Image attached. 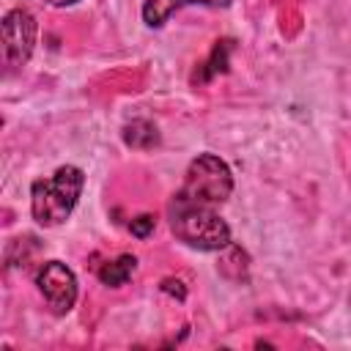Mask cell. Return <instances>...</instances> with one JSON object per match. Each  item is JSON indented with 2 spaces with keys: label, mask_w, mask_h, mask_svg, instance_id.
<instances>
[{
  "label": "cell",
  "mask_w": 351,
  "mask_h": 351,
  "mask_svg": "<svg viewBox=\"0 0 351 351\" xmlns=\"http://www.w3.org/2000/svg\"><path fill=\"white\" fill-rule=\"evenodd\" d=\"M49 5H71V3H77V0H47Z\"/></svg>",
  "instance_id": "11"
},
{
  "label": "cell",
  "mask_w": 351,
  "mask_h": 351,
  "mask_svg": "<svg viewBox=\"0 0 351 351\" xmlns=\"http://www.w3.org/2000/svg\"><path fill=\"white\" fill-rule=\"evenodd\" d=\"M123 140L132 148H154L159 143V132H156V126L151 121L137 118V121H132V123L123 126Z\"/></svg>",
  "instance_id": "8"
},
{
  "label": "cell",
  "mask_w": 351,
  "mask_h": 351,
  "mask_svg": "<svg viewBox=\"0 0 351 351\" xmlns=\"http://www.w3.org/2000/svg\"><path fill=\"white\" fill-rule=\"evenodd\" d=\"M85 173L74 165L58 167L49 178H38L30 186V211L33 219L44 228H55L66 222L82 195Z\"/></svg>",
  "instance_id": "2"
},
{
  "label": "cell",
  "mask_w": 351,
  "mask_h": 351,
  "mask_svg": "<svg viewBox=\"0 0 351 351\" xmlns=\"http://www.w3.org/2000/svg\"><path fill=\"white\" fill-rule=\"evenodd\" d=\"M134 269H137V258L134 255H118L115 261H107V263L99 266V280L104 285H110V288H121V285H126L132 280Z\"/></svg>",
  "instance_id": "7"
},
{
  "label": "cell",
  "mask_w": 351,
  "mask_h": 351,
  "mask_svg": "<svg viewBox=\"0 0 351 351\" xmlns=\"http://www.w3.org/2000/svg\"><path fill=\"white\" fill-rule=\"evenodd\" d=\"M36 285L49 310L58 315H66L77 302V277L60 261H47L36 274Z\"/></svg>",
  "instance_id": "5"
},
{
  "label": "cell",
  "mask_w": 351,
  "mask_h": 351,
  "mask_svg": "<svg viewBox=\"0 0 351 351\" xmlns=\"http://www.w3.org/2000/svg\"><path fill=\"white\" fill-rule=\"evenodd\" d=\"M3 60L8 69H19L30 60L33 47H36V16L27 8H14L3 16Z\"/></svg>",
  "instance_id": "4"
},
{
  "label": "cell",
  "mask_w": 351,
  "mask_h": 351,
  "mask_svg": "<svg viewBox=\"0 0 351 351\" xmlns=\"http://www.w3.org/2000/svg\"><path fill=\"white\" fill-rule=\"evenodd\" d=\"M230 44H233V41H228V38H222V41H217V44H214V49H211V58H208V63H203V66H208V71L203 74V80H208V77H214V74H219V71H225V69H228V55H230Z\"/></svg>",
  "instance_id": "9"
},
{
  "label": "cell",
  "mask_w": 351,
  "mask_h": 351,
  "mask_svg": "<svg viewBox=\"0 0 351 351\" xmlns=\"http://www.w3.org/2000/svg\"><path fill=\"white\" fill-rule=\"evenodd\" d=\"M167 217H170V230L186 247L214 252V250H225L230 244V228L214 211V206L197 203V200L186 197L184 192L173 195V200L167 206Z\"/></svg>",
  "instance_id": "1"
},
{
  "label": "cell",
  "mask_w": 351,
  "mask_h": 351,
  "mask_svg": "<svg viewBox=\"0 0 351 351\" xmlns=\"http://www.w3.org/2000/svg\"><path fill=\"white\" fill-rule=\"evenodd\" d=\"M181 192L197 203L219 206L233 192V173L217 154H197L186 167Z\"/></svg>",
  "instance_id": "3"
},
{
  "label": "cell",
  "mask_w": 351,
  "mask_h": 351,
  "mask_svg": "<svg viewBox=\"0 0 351 351\" xmlns=\"http://www.w3.org/2000/svg\"><path fill=\"white\" fill-rule=\"evenodd\" d=\"M184 5H208V8H228L230 0H145L143 3V19L148 27L165 25L178 8Z\"/></svg>",
  "instance_id": "6"
},
{
  "label": "cell",
  "mask_w": 351,
  "mask_h": 351,
  "mask_svg": "<svg viewBox=\"0 0 351 351\" xmlns=\"http://www.w3.org/2000/svg\"><path fill=\"white\" fill-rule=\"evenodd\" d=\"M154 228H156V219H154L151 214H140V217H134V219L129 222V230H132V236H137V239H148V236L154 233Z\"/></svg>",
  "instance_id": "10"
}]
</instances>
